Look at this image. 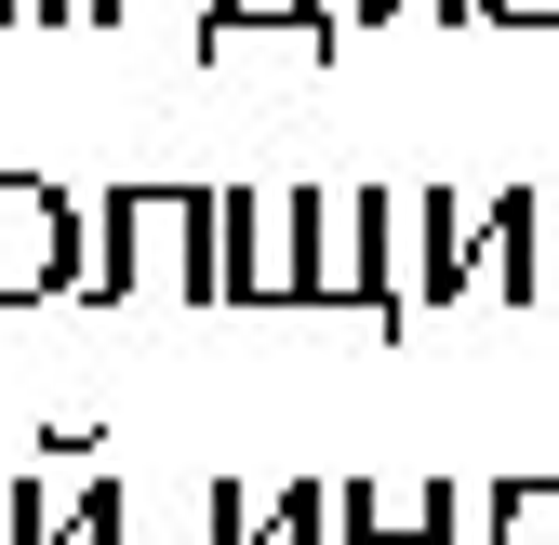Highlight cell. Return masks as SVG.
Segmentation results:
<instances>
[{
    "label": "cell",
    "instance_id": "obj_1",
    "mask_svg": "<svg viewBox=\"0 0 559 545\" xmlns=\"http://www.w3.org/2000/svg\"><path fill=\"white\" fill-rule=\"evenodd\" d=\"M266 306H360L373 332H413L400 186H294V199H266Z\"/></svg>",
    "mask_w": 559,
    "mask_h": 545
},
{
    "label": "cell",
    "instance_id": "obj_2",
    "mask_svg": "<svg viewBox=\"0 0 559 545\" xmlns=\"http://www.w3.org/2000/svg\"><path fill=\"white\" fill-rule=\"evenodd\" d=\"M214 214H227V186H107L94 199V280H81V306H133V293L227 306Z\"/></svg>",
    "mask_w": 559,
    "mask_h": 545
},
{
    "label": "cell",
    "instance_id": "obj_3",
    "mask_svg": "<svg viewBox=\"0 0 559 545\" xmlns=\"http://www.w3.org/2000/svg\"><path fill=\"white\" fill-rule=\"evenodd\" d=\"M94 280V214L53 173H0V306H81Z\"/></svg>",
    "mask_w": 559,
    "mask_h": 545
},
{
    "label": "cell",
    "instance_id": "obj_4",
    "mask_svg": "<svg viewBox=\"0 0 559 545\" xmlns=\"http://www.w3.org/2000/svg\"><path fill=\"white\" fill-rule=\"evenodd\" d=\"M400 280H413V319H427V306H453L466 280H493V199L400 186Z\"/></svg>",
    "mask_w": 559,
    "mask_h": 545
},
{
    "label": "cell",
    "instance_id": "obj_5",
    "mask_svg": "<svg viewBox=\"0 0 559 545\" xmlns=\"http://www.w3.org/2000/svg\"><path fill=\"white\" fill-rule=\"evenodd\" d=\"M333 532H346V545H466V493L427 480V493L400 506L386 480H346V493H333Z\"/></svg>",
    "mask_w": 559,
    "mask_h": 545
},
{
    "label": "cell",
    "instance_id": "obj_6",
    "mask_svg": "<svg viewBox=\"0 0 559 545\" xmlns=\"http://www.w3.org/2000/svg\"><path fill=\"white\" fill-rule=\"evenodd\" d=\"M546 266H559V186H507L493 199V293L546 306Z\"/></svg>",
    "mask_w": 559,
    "mask_h": 545
},
{
    "label": "cell",
    "instance_id": "obj_7",
    "mask_svg": "<svg viewBox=\"0 0 559 545\" xmlns=\"http://www.w3.org/2000/svg\"><path fill=\"white\" fill-rule=\"evenodd\" d=\"M333 0H214V14H200V66H227L240 40H294V53H333Z\"/></svg>",
    "mask_w": 559,
    "mask_h": 545
},
{
    "label": "cell",
    "instance_id": "obj_8",
    "mask_svg": "<svg viewBox=\"0 0 559 545\" xmlns=\"http://www.w3.org/2000/svg\"><path fill=\"white\" fill-rule=\"evenodd\" d=\"M479 545H559V465H546V480H493V493H479Z\"/></svg>",
    "mask_w": 559,
    "mask_h": 545
},
{
    "label": "cell",
    "instance_id": "obj_9",
    "mask_svg": "<svg viewBox=\"0 0 559 545\" xmlns=\"http://www.w3.org/2000/svg\"><path fill=\"white\" fill-rule=\"evenodd\" d=\"M214 266H227V306H266V199L227 186V214H214Z\"/></svg>",
    "mask_w": 559,
    "mask_h": 545
},
{
    "label": "cell",
    "instance_id": "obj_10",
    "mask_svg": "<svg viewBox=\"0 0 559 545\" xmlns=\"http://www.w3.org/2000/svg\"><path fill=\"white\" fill-rule=\"evenodd\" d=\"M320 532H333V493H320V480H280L266 519H253V545H320Z\"/></svg>",
    "mask_w": 559,
    "mask_h": 545
},
{
    "label": "cell",
    "instance_id": "obj_11",
    "mask_svg": "<svg viewBox=\"0 0 559 545\" xmlns=\"http://www.w3.org/2000/svg\"><path fill=\"white\" fill-rule=\"evenodd\" d=\"M253 519H266V506H253V493H227V480H214V506H200V532H214V545H253Z\"/></svg>",
    "mask_w": 559,
    "mask_h": 545
},
{
    "label": "cell",
    "instance_id": "obj_12",
    "mask_svg": "<svg viewBox=\"0 0 559 545\" xmlns=\"http://www.w3.org/2000/svg\"><path fill=\"white\" fill-rule=\"evenodd\" d=\"M14 14H27V27H107L120 0H14Z\"/></svg>",
    "mask_w": 559,
    "mask_h": 545
},
{
    "label": "cell",
    "instance_id": "obj_13",
    "mask_svg": "<svg viewBox=\"0 0 559 545\" xmlns=\"http://www.w3.org/2000/svg\"><path fill=\"white\" fill-rule=\"evenodd\" d=\"M466 27H559V0H466Z\"/></svg>",
    "mask_w": 559,
    "mask_h": 545
},
{
    "label": "cell",
    "instance_id": "obj_14",
    "mask_svg": "<svg viewBox=\"0 0 559 545\" xmlns=\"http://www.w3.org/2000/svg\"><path fill=\"white\" fill-rule=\"evenodd\" d=\"M400 14H427V0H346V27H400ZM440 14H466V0H440Z\"/></svg>",
    "mask_w": 559,
    "mask_h": 545
},
{
    "label": "cell",
    "instance_id": "obj_15",
    "mask_svg": "<svg viewBox=\"0 0 559 545\" xmlns=\"http://www.w3.org/2000/svg\"><path fill=\"white\" fill-rule=\"evenodd\" d=\"M546 306H559V266H546Z\"/></svg>",
    "mask_w": 559,
    "mask_h": 545
}]
</instances>
